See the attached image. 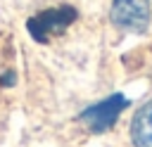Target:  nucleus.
I'll return each mask as SVG.
<instances>
[{"instance_id": "nucleus-2", "label": "nucleus", "mask_w": 152, "mask_h": 147, "mask_svg": "<svg viewBox=\"0 0 152 147\" xmlns=\"http://www.w3.org/2000/svg\"><path fill=\"white\" fill-rule=\"evenodd\" d=\"M74 19H76V9L71 5H62V7L43 9L40 14L28 19L26 26H28V33L33 36V40L48 43L52 36H59L62 31H66V26H71Z\"/></svg>"}, {"instance_id": "nucleus-5", "label": "nucleus", "mask_w": 152, "mask_h": 147, "mask_svg": "<svg viewBox=\"0 0 152 147\" xmlns=\"http://www.w3.org/2000/svg\"><path fill=\"white\" fill-rule=\"evenodd\" d=\"M2 81H5V85H12V81H14V74H12V71H10V74H5V78H2Z\"/></svg>"}, {"instance_id": "nucleus-3", "label": "nucleus", "mask_w": 152, "mask_h": 147, "mask_svg": "<svg viewBox=\"0 0 152 147\" xmlns=\"http://www.w3.org/2000/svg\"><path fill=\"white\" fill-rule=\"evenodd\" d=\"M126 104H128V102H126L124 95H112V97H107V100L88 107V109L81 114V121L88 126V130H93V133H104V130H109V128L116 123V119H119V114L126 109Z\"/></svg>"}, {"instance_id": "nucleus-1", "label": "nucleus", "mask_w": 152, "mask_h": 147, "mask_svg": "<svg viewBox=\"0 0 152 147\" xmlns=\"http://www.w3.org/2000/svg\"><path fill=\"white\" fill-rule=\"evenodd\" d=\"M152 19L150 0H112L109 21L126 33H145Z\"/></svg>"}, {"instance_id": "nucleus-4", "label": "nucleus", "mask_w": 152, "mask_h": 147, "mask_svg": "<svg viewBox=\"0 0 152 147\" xmlns=\"http://www.w3.org/2000/svg\"><path fill=\"white\" fill-rule=\"evenodd\" d=\"M131 142L133 147H152V100L138 107L131 121Z\"/></svg>"}]
</instances>
